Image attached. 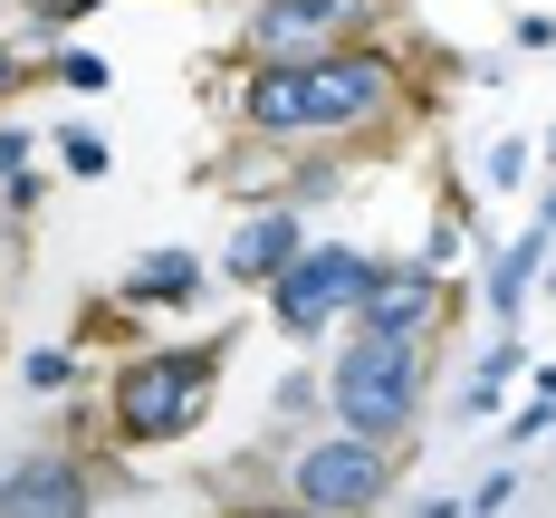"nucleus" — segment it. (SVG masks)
<instances>
[{
	"instance_id": "bb28decb",
	"label": "nucleus",
	"mask_w": 556,
	"mask_h": 518,
	"mask_svg": "<svg viewBox=\"0 0 556 518\" xmlns=\"http://www.w3.org/2000/svg\"><path fill=\"white\" fill-rule=\"evenodd\" d=\"M222 518H317V509H298V500H230Z\"/></svg>"
},
{
	"instance_id": "423d86ee",
	"label": "nucleus",
	"mask_w": 556,
	"mask_h": 518,
	"mask_svg": "<svg viewBox=\"0 0 556 518\" xmlns=\"http://www.w3.org/2000/svg\"><path fill=\"white\" fill-rule=\"evenodd\" d=\"M384 10L393 0H240L230 49H240V67H307V58H336L355 39H375Z\"/></svg>"
},
{
	"instance_id": "2f4dec72",
	"label": "nucleus",
	"mask_w": 556,
	"mask_h": 518,
	"mask_svg": "<svg viewBox=\"0 0 556 518\" xmlns=\"http://www.w3.org/2000/svg\"><path fill=\"white\" fill-rule=\"evenodd\" d=\"M0 355H10V327H0Z\"/></svg>"
},
{
	"instance_id": "f8f14e48",
	"label": "nucleus",
	"mask_w": 556,
	"mask_h": 518,
	"mask_svg": "<svg viewBox=\"0 0 556 518\" xmlns=\"http://www.w3.org/2000/svg\"><path fill=\"white\" fill-rule=\"evenodd\" d=\"M528 375V337L518 327H500V337L480 345V365H470V384H460V422L480 432V422H500L508 413V384Z\"/></svg>"
},
{
	"instance_id": "f03ea898",
	"label": "nucleus",
	"mask_w": 556,
	"mask_h": 518,
	"mask_svg": "<svg viewBox=\"0 0 556 518\" xmlns=\"http://www.w3.org/2000/svg\"><path fill=\"white\" fill-rule=\"evenodd\" d=\"M230 337H182V345H125V365L106 375V442L115 452H173L212 422L222 403Z\"/></svg>"
},
{
	"instance_id": "a211bd4d",
	"label": "nucleus",
	"mask_w": 556,
	"mask_h": 518,
	"mask_svg": "<svg viewBox=\"0 0 556 518\" xmlns=\"http://www.w3.org/2000/svg\"><path fill=\"white\" fill-rule=\"evenodd\" d=\"M39 77H49V87H67V97H106V87H115V67H106L97 49H58Z\"/></svg>"
},
{
	"instance_id": "5701e85b",
	"label": "nucleus",
	"mask_w": 556,
	"mask_h": 518,
	"mask_svg": "<svg viewBox=\"0 0 556 518\" xmlns=\"http://www.w3.org/2000/svg\"><path fill=\"white\" fill-rule=\"evenodd\" d=\"M508 49H518V58H547L556 49V10H518V20H508Z\"/></svg>"
},
{
	"instance_id": "6ab92c4d",
	"label": "nucleus",
	"mask_w": 556,
	"mask_h": 518,
	"mask_svg": "<svg viewBox=\"0 0 556 518\" xmlns=\"http://www.w3.org/2000/svg\"><path fill=\"white\" fill-rule=\"evenodd\" d=\"M20 384L67 394V384H77V345H29V355H20Z\"/></svg>"
},
{
	"instance_id": "b1692460",
	"label": "nucleus",
	"mask_w": 556,
	"mask_h": 518,
	"mask_svg": "<svg viewBox=\"0 0 556 518\" xmlns=\"http://www.w3.org/2000/svg\"><path fill=\"white\" fill-rule=\"evenodd\" d=\"M422 269H460V202H442V222L422 240Z\"/></svg>"
},
{
	"instance_id": "a878e982",
	"label": "nucleus",
	"mask_w": 556,
	"mask_h": 518,
	"mask_svg": "<svg viewBox=\"0 0 556 518\" xmlns=\"http://www.w3.org/2000/svg\"><path fill=\"white\" fill-rule=\"evenodd\" d=\"M39 67H49V58H39ZM39 67H29V49H20V39H10V29H0V97H20V87H29V77H39Z\"/></svg>"
},
{
	"instance_id": "f257e3e1",
	"label": "nucleus",
	"mask_w": 556,
	"mask_h": 518,
	"mask_svg": "<svg viewBox=\"0 0 556 518\" xmlns=\"http://www.w3.org/2000/svg\"><path fill=\"white\" fill-rule=\"evenodd\" d=\"M222 106L269 154H365V144H384L393 125L422 106V87H413L403 49L355 39L336 58H307V67H240Z\"/></svg>"
},
{
	"instance_id": "aec40b11",
	"label": "nucleus",
	"mask_w": 556,
	"mask_h": 518,
	"mask_svg": "<svg viewBox=\"0 0 556 518\" xmlns=\"http://www.w3.org/2000/svg\"><path fill=\"white\" fill-rule=\"evenodd\" d=\"M508 500H518V470H480V480L460 490V509H470V518H500Z\"/></svg>"
},
{
	"instance_id": "6e6552de",
	"label": "nucleus",
	"mask_w": 556,
	"mask_h": 518,
	"mask_svg": "<svg viewBox=\"0 0 556 518\" xmlns=\"http://www.w3.org/2000/svg\"><path fill=\"white\" fill-rule=\"evenodd\" d=\"M0 518H97V470H87V452L49 442V452L0 460Z\"/></svg>"
},
{
	"instance_id": "2eb2a0df",
	"label": "nucleus",
	"mask_w": 556,
	"mask_h": 518,
	"mask_svg": "<svg viewBox=\"0 0 556 518\" xmlns=\"http://www.w3.org/2000/svg\"><path fill=\"white\" fill-rule=\"evenodd\" d=\"M97 10H106V0H20V20H29V67L58 58L49 39H58V29H77V20H97Z\"/></svg>"
},
{
	"instance_id": "c756f323",
	"label": "nucleus",
	"mask_w": 556,
	"mask_h": 518,
	"mask_svg": "<svg viewBox=\"0 0 556 518\" xmlns=\"http://www.w3.org/2000/svg\"><path fill=\"white\" fill-rule=\"evenodd\" d=\"M538 222H547V230H556V182H547V192H538Z\"/></svg>"
},
{
	"instance_id": "dca6fc26",
	"label": "nucleus",
	"mask_w": 556,
	"mask_h": 518,
	"mask_svg": "<svg viewBox=\"0 0 556 518\" xmlns=\"http://www.w3.org/2000/svg\"><path fill=\"white\" fill-rule=\"evenodd\" d=\"M528 173H538V135H500V144L480 154V202H490V192H518Z\"/></svg>"
},
{
	"instance_id": "cd10ccee",
	"label": "nucleus",
	"mask_w": 556,
	"mask_h": 518,
	"mask_svg": "<svg viewBox=\"0 0 556 518\" xmlns=\"http://www.w3.org/2000/svg\"><path fill=\"white\" fill-rule=\"evenodd\" d=\"M413 518H470L460 500H413Z\"/></svg>"
},
{
	"instance_id": "473e14b6",
	"label": "nucleus",
	"mask_w": 556,
	"mask_h": 518,
	"mask_svg": "<svg viewBox=\"0 0 556 518\" xmlns=\"http://www.w3.org/2000/svg\"><path fill=\"white\" fill-rule=\"evenodd\" d=\"M10 10H20V0H10Z\"/></svg>"
},
{
	"instance_id": "7ed1b4c3",
	"label": "nucleus",
	"mask_w": 556,
	"mask_h": 518,
	"mask_svg": "<svg viewBox=\"0 0 556 518\" xmlns=\"http://www.w3.org/2000/svg\"><path fill=\"white\" fill-rule=\"evenodd\" d=\"M432 355H442V345L345 327L336 355H327V413H336V432L384 442V452H413V422H422V403H432Z\"/></svg>"
},
{
	"instance_id": "4be33fe9",
	"label": "nucleus",
	"mask_w": 556,
	"mask_h": 518,
	"mask_svg": "<svg viewBox=\"0 0 556 518\" xmlns=\"http://www.w3.org/2000/svg\"><path fill=\"white\" fill-rule=\"evenodd\" d=\"M317 403H327V375H288V384H278V422L298 432V422H307Z\"/></svg>"
},
{
	"instance_id": "412c9836",
	"label": "nucleus",
	"mask_w": 556,
	"mask_h": 518,
	"mask_svg": "<svg viewBox=\"0 0 556 518\" xmlns=\"http://www.w3.org/2000/svg\"><path fill=\"white\" fill-rule=\"evenodd\" d=\"M39 202H49V173H39V164H29V173H10V182H0V222H29Z\"/></svg>"
},
{
	"instance_id": "4468645a",
	"label": "nucleus",
	"mask_w": 556,
	"mask_h": 518,
	"mask_svg": "<svg viewBox=\"0 0 556 518\" xmlns=\"http://www.w3.org/2000/svg\"><path fill=\"white\" fill-rule=\"evenodd\" d=\"M336 192H345V154H288V173H278V202L317 212V202H336Z\"/></svg>"
},
{
	"instance_id": "c85d7f7f",
	"label": "nucleus",
	"mask_w": 556,
	"mask_h": 518,
	"mask_svg": "<svg viewBox=\"0 0 556 518\" xmlns=\"http://www.w3.org/2000/svg\"><path fill=\"white\" fill-rule=\"evenodd\" d=\"M538 164H547V173H556V125H547V135H538Z\"/></svg>"
},
{
	"instance_id": "ddd939ff",
	"label": "nucleus",
	"mask_w": 556,
	"mask_h": 518,
	"mask_svg": "<svg viewBox=\"0 0 556 518\" xmlns=\"http://www.w3.org/2000/svg\"><path fill=\"white\" fill-rule=\"evenodd\" d=\"M49 144H58V173H67V182H106V173H115V144L87 125V115H67Z\"/></svg>"
},
{
	"instance_id": "9b49d317",
	"label": "nucleus",
	"mask_w": 556,
	"mask_h": 518,
	"mask_svg": "<svg viewBox=\"0 0 556 518\" xmlns=\"http://www.w3.org/2000/svg\"><path fill=\"white\" fill-rule=\"evenodd\" d=\"M202 288H212V260H202V250H144V260L115 279V298H125L135 317H164V307L182 317Z\"/></svg>"
},
{
	"instance_id": "0eeeda50",
	"label": "nucleus",
	"mask_w": 556,
	"mask_h": 518,
	"mask_svg": "<svg viewBox=\"0 0 556 518\" xmlns=\"http://www.w3.org/2000/svg\"><path fill=\"white\" fill-rule=\"evenodd\" d=\"M451 317H460V279H451V269L384 260V279H375V298H365V317H355V327H375V337H413V345H442Z\"/></svg>"
},
{
	"instance_id": "20e7f679",
	"label": "nucleus",
	"mask_w": 556,
	"mask_h": 518,
	"mask_svg": "<svg viewBox=\"0 0 556 518\" xmlns=\"http://www.w3.org/2000/svg\"><path fill=\"white\" fill-rule=\"evenodd\" d=\"M375 279H384V250H365V240H307L260 298H269V327L288 345H327L365 317Z\"/></svg>"
},
{
	"instance_id": "f3484780",
	"label": "nucleus",
	"mask_w": 556,
	"mask_h": 518,
	"mask_svg": "<svg viewBox=\"0 0 556 518\" xmlns=\"http://www.w3.org/2000/svg\"><path fill=\"white\" fill-rule=\"evenodd\" d=\"M77 355H97V345H135V307H125V298H106V307H97V298H87V307H77Z\"/></svg>"
},
{
	"instance_id": "1a4fd4ad",
	"label": "nucleus",
	"mask_w": 556,
	"mask_h": 518,
	"mask_svg": "<svg viewBox=\"0 0 556 518\" xmlns=\"http://www.w3.org/2000/svg\"><path fill=\"white\" fill-rule=\"evenodd\" d=\"M317 230H307V212L298 202H260V212H240L230 222V240H222V260H212V279H230V288H269L298 250H307Z\"/></svg>"
},
{
	"instance_id": "39448f33",
	"label": "nucleus",
	"mask_w": 556,
	"mask_h": 518,
	"mask_svg": "<svg viewBox=\"0 0 556 518\" xmlns=\"http://www.w3.org/2000/svg\"><path fill=\"white\" fill-rule=\"evenodd\" d=\"M403 490V452H384V442H355V432H307L298 452H288V470H278V500H298V509L317 518H375Z\"/></svg>"
},
{
	"instance_id": "9d476101",
	"label": "nucleus",
	"mask_w": 556,
	"mask_h": 518,
	"mask_svg": "<svg viewBox=\"0 0 556 518\" xmlns=\"http://www.w3.org/2000/svg\"><path fill=\"white\" fill-rule=\"evenodd\" d=\"M547 250H556L547 222H528L518 240L480 250V317H490V327H518V317H528V298H538V279H547Z\"/></svg>"
},
{
	"instance_id": "393cba45",
	"label": "nucleus",
	"mask_w": 556,
	"mask_h": 518,
	"mask_svg": "<svg viewBox=\"0 0 556 518\" xmlns=\"http://www.w3.org/2000/svg\"><path fill=\"white\" fill-rule=\"evenodd\" d=\"M538 432H556V394H528V403H508V442H538Z\"/></svg>"
},
{
	"instance_id": "7c9ffc66",
	"label": "nucleus",
	"mask_w": 556,
	"mask_h": 518,
	"mask_svg": "<svg viewBox=\"0 0 556 518\" xmlns=\"http://www.w3.org/2000/svg\"><path fill=\"white\" fill-rule=\"evenodd\" d=\"M538 298H556V250H547V279H538Z\"/></svg>"
}]
</instances>
